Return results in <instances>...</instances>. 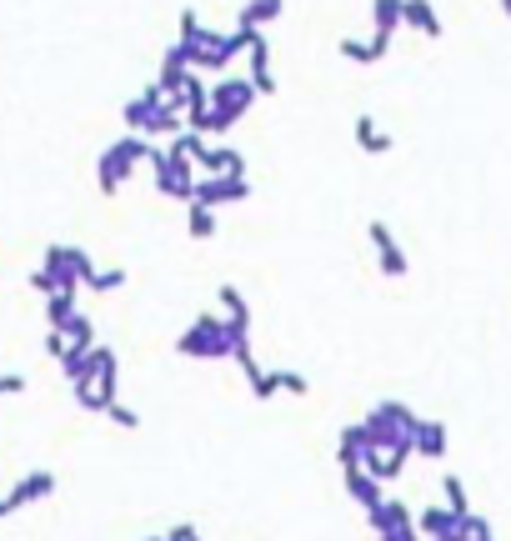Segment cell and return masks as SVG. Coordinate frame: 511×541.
Masks as SVG:
<instances>
[{"label":"cell","mask_w":511,"mask_h":541,"mask_svg":"<svg viewBox=\"0 0 511 541\" xmlns=\"http://www.w3.org/2000/svg\"><path fill=\"white\" fill-rule=\"evenodd\" d=\"M261 101V91L251 86V76H216V86H211V111L206 116H196V121H186L191 131H231L236 121H246V111Z\"/></svg>","instance_id":"6da1fadb"},{"label":"cell","mask_w":511,"mask_h":541,"mask_svg":"<svg viewBox=\"0 0 511 541\" xmlns=\"http://www.w3.org/2000/svg\"><path fill=\"white\" fill-rule=\"evenodd\" d=\"M151 156H156V141L126 131L121 141H111V146L101 151V161H96V191H101V196H116V191L136 176V166H151Z\"/></svg>","instance_id":"7a4b0ae2"},{"label":"cell","mask_w":511,"mask_h":541,"mask_svg":"<svg viewBox=\"0 0 511 541\" xmlns=\"http://www.w3.org/2000/svg\"><path fill=\"white\" fill-rule=\"evenodd\" d=\"M71 391H76V406H81V411H101V416H106V406L121 401V396H116V391H121V361H116V351H111V346H91L86 376L71 381Z\"/></svg>","instance_id":"3957f363"},{"label":"cell","mask_w":511,"mask_h":541,"mask_svg":"<svg viewBox=\"0 0 511 541\" xmlns=\"http://www.w3.org/2000/svg\"><path fill=\"white\" fill-rule=\"evenodd\" d=\"M176 356H186V361H231L226 316H221V311H201V316L176 336Z\"/></svg>","instance_id":"277c9868"},{"label":"cell","mask_w":511,"mask_h":541,"mask_svg":"<svg viewBox=\"0 0 511 541\" xmlns=\"http://www.w3.org/2000/svg\"><path fill=\"white\" fill-rule=\"evenodd\" d=\"M366 436H371V446H411L416 441V411L406 406V401H376L366 416ZM416 451V446H411Z\"/></svg>","instance_id":"5b68a950"},{"label":"cell","mask_w":511,"mask_h":541,"mask_svg":"<svg viewBox=\"0 0 511 541\" xmlns=\"http://www.w3.org/2000/svg\"><path fill=\"white\" fill-rule=\"evenodd\" d=\"M41 271H51L61 291H81V286L96 276V261H91V251H86V246H46Z\"/></svg>","instance_id":"8992f818"},{"label":"cell","mask_w":511,"mask_h":541,"mask_svg":"<svg viewBox=\"0 0 511 541\" xmlns=\"http://www.w3.org/2000/svg\"><path fill=\"white\" fill-rule=\"evenodd\" d=\"M151 166H156V191H161V196H171V201H196V181H201V166H196V161H181V156H171V151L156 146Z\"/></svg>","instance_id":"52a82bcc"},{"label":"cell","mask_w":511,"mask_h":541,"mask_svg":"<svg viewBox=\"0 0 511 541\" xmlns=\"http://www.w3.org/2000/svg\"><path fill=\"white\" fill-rule=\"evenodd\" d=\"M216 301H221V316H226L231 356H236V361L256 356V351H251V306H246V296H241L236 286H221V291H216Z\"/></svg>","instance_id":"ba28073f"},{"label":"cell","mask_w":511,"mask_h":541,"mask_svg":"<svg viewBox=\"0 0 511 541\" xmlns=\"http://www.w3.org/2000/svg\"><path fill=\"white\" fill-rule=\"evenodd\" d=\"M366 236H371V246H376V266H381V276H386V281H401V276L411 271V261H406L401 241L391 236V226H386V221H371Z\"/></svg>","instance_id":"9c48e42d"},{"label":"cell","mask_w":511,"mask_h":541,"mask_svg":"<svg viewBox=\"0 0 511 541\" xmlns=\"http://www.w3.org/2000/svg\"><path fill=\"white\" fill-rule=\"evenodd\" d=\"M246 76L261 96H276V61H271V41L266 31H251V46H246Z\"/></svg>","instance_id":"30bf717a"},{"label":"cell","mask_w":511,"mask_h":541,"mask_svg":"<svg viewBox=\"0 0 511 541\" xmlns=\"http://www.w3.org/2000/svg\"><path fill=\"white\" fill-rule=\"evenodd\" d=\"M196 201L206 206H236V201H251V181L246 176H201L196 181Z\"/></svg>","instance_id":"8fae6325"},{"label":"cell","mask_w":511,"mask_h":541,"mask_svg":"<svg viewBox=\"0 0 511 541\" xmlns=\"http://www.w3.org/2000/svg\"><path fill=\"white\" fill-rule=\"evenodd\" d=\"M51 491H56V471H31V476H21V481L11 486V496H0V516L16 511V506H31V501H41V496H51Z\"/></svg>","instance_id":"7c38bea8"},{"label":"cell","mask_w":511,"mask_h":541,"mask_svg":"<svg viewBox=\"0 0 511 541\" xmlns=\"http://www.w3.org/2000/svg\"><path fill=\"white\" fill-rule=\"evenodd\" d=\"M391 41H396V36H376V31H371V41L341 36V41H336V51H341V61H356V66H376V61H386Z\"/></svg>","instance_id":"4fadbf2b"},{"label":"cell","mask_w":511,"mask_h":541,"mask_svg":"<svg viewBox=\"0 0 511 541\" xmlns=\"http://www.w3.org/2000/svg\"><path fill=\"white\" fill-rule=\"evenodd\" d=\"M371 521H376L381 541H416V531H411V511H406L401 501H381V511H371Z\"/></svg>","instance_id":"5bb4252c"},{"label":"cell","mask_w":511,"mask_h":541,"mask_svg":"<svg viewBox=\"0 0 511 541\" xmlns=\"http://www.w3.org/2000/svg\"><path fill=\"white\" fill-rule=\"evenodd\" d=\"M161 101H171L161 81H151L136 101H126V111H121V116H126V131H136V136H141V131H146V121H151V111H156Z\"/></svg>","instance_id":"9a60e30c"},{"label":"cell","mask_w":511,"mask_h":541,"mask_svg":"<svg viewBox=\"0 0 511 541\" xmlns=\"http://www.w3.org/2000/svg\"><path fill=\"white\" fill-rule=\"evenodd\" d=\"M446 441H451V436H446V421H436V416H421V421H416V441H411L416 456L441 461V456H446Z\"/></svg>","instance_id":"2e32d148"},{"label":"cell","mask_w":511,"mask_h":541,"mask_svg":"<svg viewBox=\"0 0 511 541\" xmlns=\"http://www.w3.org/2000/svg\"><path fill=\"white\" fill-rule=\"evenodd\" d=\"M406 31H416L421 41H441L446 36V26H441L431 0H406Z\"/></svg>","instance_id":"e0dca14e"},{"label":"cell","mask_w":511,"mask_h":541,"mask_svg":"<svg viewBox=\"0 0 511 541\" xmlns=\"http://www.w3.org/2000/svg\"><path fill=\"white\" fill-rule=\"evenodd\" d=\"M286 16V0H246V6L236 11V26H246V31H266V26H276Z\"/></svg>","instance_id":"ac0fdd59"},{"label":"cell","mask_w":511,"mask_h":541,"mask_svg":"<svg viewBox=\"0 0 511 541\" xmlns=\"http://www.w3.org/2000/svg\"><path fill=\"white\" fill-rule=\"evenodd\" d=\"M201 176H246V156L236 146H206Z\"/></svg>","instance_id":"d6986e66"},{"label":"cell","mask_w":511,"mask_h":541,"mask_svg":"<svg viewBox=\"0 0 511 541\" xmlns=\"http://www.w3.org/2000/svg\"><path fill=\"white\" fill-rule=\"evenodd\" d=\"M346 491H351V501H361L366 511H381V481L366 471V466H346Z\"/></svg>","instance_id":"ffe728a7"},{"label":"cell","mask_w":511,"mask_h":541,"mask_svg":"<svg viewBox=\"0 0 511 541\" xmlns=\"http://www.w3.org/2000/svg\"><path fill=\"white\" fill-rule=\"evenodd\" d=\"M356 146H361L366 156H391V151H396V136L381 131L376 116H356Z\"/></svg>","instance_id":"44dd1931"},{"label":"cell","mask_w":511,"mask_h":541,"mask_svg":"<svg viewBox=\"0 0 511 541\" xmlns=\"http://www.w3.org/2000/svg\"><path fill=\"white\" fill-rule=\"evenodd\" d=\"M406 26V0H371V31L376 36H396Z\"/></svg>","instance_id":"7402d4cb"},{"label":"cell","mask_w":511,"mask_h":541,"mask_svg":"<svg viewBox=\"0 0 511 541\" xmlns=\"http://www.w3.org/2000/svg\"><path fill=\"white\" fill-rule=\"evenodd\" d=\"M186 231H191V241H211V236L221 231L216 206H206V201H186Z\"/></svg>","instance_id":"603a6c76"},{"label":"cell","mask_w":511,"mask_h":541,"mask_svg":"<svg viewBox=\"0 0 511 541\" xmlns=\"http://www.w3.org/2000/svg\"><path fill=\"white\" fill-rule=\"evenodd\" d=\"M366 446H371V436H366V421H351V426H341V466H361V456H366Z\"/></svg>","instance_id":"cb8c5ba5"},{"label":"cell","mask_w":511,"mask_h":541,"mask_svg":"<svg viewBox=\"0 0 511 541\" xmlns=\"http://www.w3.org/2000/svg\"><path fill=\"white\" fill-rule=\"evenodd\" d=\"M206 146H211V141H206L201 131H191V126H186V131H176V136H171V146H166V151H171V156H181V161H196V166H201Z\"/></svg>","instance_id":"d4e9b609"},{"label":"cell","mask_w":511,"mask_h":541,"mask_svg":"<svg viewBox=\"0 0 511 541\" xmlns=\"http://www.w3.org/2000/svg\"><path fill=\"white\" fill-rule=\"evenodd\" d=\"M456 526H461V516L451 506H426L421 511V531L426 536H456Z\"/></svg>","instance_id":"484cf974"},{"label":"cell","mask_w":511,"mask_h":541,"mask_svg":"<svg viewBox=\"0 0 511 541\" xmlns=\"http://www.w3.org/2000/svg\"><path fill=\"white\" fill-rule=\"evenodd\" d=\"M61 331H66V341H71L76 351H91V346H101V341H96V321H91L86 311H76V316H71Z\"/></svg>","instance_id":"4316f807"},{"label":"cell","mask_w":511,"mask_h":541,"mask_svg":"<svg viewBox=\"0 0 511 541\" xmlns=\"http://www.w3.org/2000/svg\"><path fill=\"white\" fill-rule=\"evenodd\" d=\"M76 296H81V291H56V296H46V321H51V326H66V321L81 311Z\"/></svg>","instance_id":"83f0119b"},{"label":"cell","mask_w":511,"mask_h":541,"mask_svg":"<svg viewBox=\"0 0 511 541\" xmlns=\"http://www.w3.org/2000/svg\"><path fill=\"white\" fill-rule=\"evenodd\" d=\"M121 286H126V271H121V266H106V271L96 266V276L86 281V291H96V296H111V291H121Z\"/></svg>","instance_id":"f1b7e54d"},{"label":"cell","mask_w":511,"mask_h":541,"mask_svg":"<svg viewBox=\"0 0 511 541\" xmlns=\"http://www.w3.org/2000/svg\"><path fill=\"white\" fill-rule=\"evenodd\" d=\"M271 376H276V391H286V396H306L311 391V381L301 371H271Z\"/></svg>","instance_id":"f546056e"},{"label":"cell","mask_w":511,"mask_h":541,"mask_svg":"<svg viewBox=\"0 0 511 541\" xmlns=\"http://www.w3.org/2000/svg\"><path fill=\"white\" fill-rule=\"evenodd\" d=\"M441 491H446V506H451L456 516H466V511H471V506H466V486H461V476H446V481H441Z\"/></svg>","instance_id":"4dcf8cb0"},{"label":"cell","mask_w":511,"mask_h":541,"mask_svg":"<svg viewBox=\"0 0 511 541\" xmlns=\"http://www.w3.org/2000/svg\"><path fill=\"white\" fill-rule=\"evenodd\" d=\"M106 416H111L116 426H126V431H136V426H141V411H131L126 401H111V406H106Z\"/></svg>","instance_id":"1f68e13d"},{"label":"cell","mask_w":511,"mask_h":541,"mask_svg":"<svg viewBox=\"0 0 511 541\" xmlns=\"http://www.w3.org/2000/svg\"><path fill=\"white\" fill-rule=\"evenodd\" d=\"M196 31H201V21H196V11H181V26H176V41L191 51L196 46Z\"/></svg>","instance_id":"d6a6232c"},{"label":"cell","mask_w":511,"mask_h":541,"mask_svg":"<svg viewBox=\"0 0 511 541\" xmlns=\"http://www.w3.org/2000/svg\"><path fill=\"white\" fill-rule=\"evenodd\" d=\"M66 351H71V341H66V331H61V326H51V331H46V356H51V361H61Z\"/></svg>","instance_id":"836d02e7"},{"label":"cell","mask_w":511,"mask_h":541,"mask_svg":"<svg viewBox=\"0 0 511 541\" xmlns=\"http://www.w3.org/2000/svg\"><path fill=\"white\" fill-rule=\"evenodd\" d=\"M26 391V376L21 371H0V396H21Z\"/></svg>","instance_id":"e575fe53"},{"label":"cell","mask_w":511,"mask_h":541,"mask_svg":"<svg viewBox=\"0 0 511 541\" xmlns=\"http://www.w3.org/2000/svg\"><path fill=\"white\" fill-rule=\"evenodd\" d=\"M166 541H201V536H196V526H171Z\"/></svg>","instance_id":"d590c367"},{"label":"cell","mask_w":511,"mask_h":541,"mask_svg":"<svg viewBox=\"0 0 511 541\" xmlns=\"http://www.w3.org/2000/svg\"><path fill=\"white\" fill-rule=\"evenodd\" d=\"M501 16H506V21H511V0H501Z\"/></svg>","instance_id":"8d00e7d4"},{"label":"cell","mask_w":511,"mask_h":541,"mask_svg":"<svg viewBox=\"0 0 511 541\" xmlns=\"http://www.w3.org/2000/svg\"><path fill=\"white\" fill-rule=\"evenodd\" d=\"M151 541H156V536H151Z\"/></svg>","instance_id":"74e56055"}]
</instances>
